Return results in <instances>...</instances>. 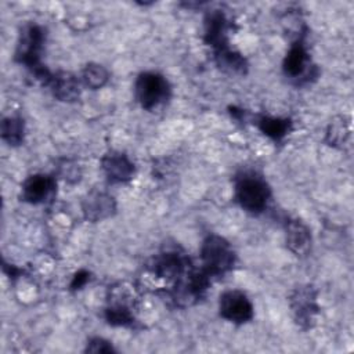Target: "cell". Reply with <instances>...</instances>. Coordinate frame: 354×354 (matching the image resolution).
I'll use <instances>...</instances> for the list:
<instances>
[{
	"instance_id": "6da1fadb",
	"label": "cell",
	"mask_w": 354,
	"mask_h": 354,
	"mask_svg": "<svg viewBox=\"0 0 354 354\" xmlns=\"http://www.w3.org/2000/svg\"><path fill=\"white\" fill-rule=\"evenodd\" d=\"M46 41V32L43 26L29 24L22 28L15 50V59L25 65L44 86H48L53 73L41 64V53Z\"/></svg>"
},
{
	"instance_id": "7a4b0ae2",
	"label": "cell",
	"mask_w": 354,
	"mask_h": 354,
	"mask_svg": "<svg viewBox=\"0 0 354 354\" xmlns=\"http://www.w3.org/2000/svg\"><path fill=\"white\" fill-rule=\"evenodd\" d=\"M271 188L267 181L254 171H243L235 180V199L239 206L250 213L260 214L267 209Z\"/></svg>"
},
{
	"instance_id": "3957f363",
	"label": "cell",
	"mask_w": 354,
	"mask_h": 354,
	"mask_svg": "<svg viewBox=\"0 0 354 354\" xmlns=\"http://www.w3.org/2000/svg\"><path fill=\"white\" fill-rule=\"evenodd\" d=\"M201 260L203 271L212 277H223L235 264V252L230 242L216 234L207 235L201 245Z\"/></svg>"
},
{
	"instance_id": "277c9868",
	"label": "cell",
	"mask_w": 354,
	"mask_h": 354,
	"mask_svg": "<svg viewBox=\"0 0 354 354\" xmlns=\"http://www.w3.org/2000/svg\"><path fill=\"white\" fill-rule=\"evenodd\" d=\"M134 94L142 109L152 111L169 98L170 84L158 72H142L136 79Z\"/></svg>"
},
{
	"instance_id": "5b68a950",
	"label": "cell",
	"mask_w": 354,
	"mask_h": 354,
	"mask_svg": "<svg viewBox=\"0 0 354 354\" xmlns=\"http://www.w3.org/2000/svg\"><path fill=\"white\" fill-rule=\"evenodd\" d=\"M191 266L189 259L184 253L171 249L155 256L151 263V271L156 278L176 283L192 268Z\"/></svg>"
},
{
	"instance_id": "8992f818",
	"label": "cell",
	"mask_w": 354,
	"mask_h": 354,
	"mask_svg": "<svg viewBox=\"0 0 354 354\" xmlns=\"http://www.w3.org/2000/svg\"><path fill=\"white\" fill-rule=\"evenodd\" d=\"M218 313L221 318L230 322L246 324L253 318L254 308L246 293L238 289H231L220 295Z\"/></svg>"
},
{
	"instance_id": "52a82bcc",
	"label": "cell",
	"mask_w": 354,
	"mask_h": 354,
	"mask_svg": "<svg viewBox=\"0 0 354 354\" xmlns=\"http://www.w3.org/2000/svg\"><path fill=\"white\" fill-rule=\"evenodd\" d=\"M289 304L296 324L303 329L311 328L319 311L315 289L311 285L296 288L289 297Z\"/></svg>"
},
{
	"instance_id": "ba28073f",
	"label": "cell",
	"mask_w": 354,
	"mask_h": 354,
	"mask_svg": "<svg viewBox=\"0 0 354 354\" xmlns=\"http://www.w3.org/2000/svg\"><path fill=\"white\" fill-rule=\"evenodd\" d=\"M311 59L307 51V47L303 41V39H297L290 44V48L288 50L283 62H282V69L283 73L293 79H307L311 76Z\"/></svg>"
},
{
	"instance_id": "9c48e42d",
	"label": "cell",
	"mask_w": 354,
	"mask_h": 354,
	"mask_svg": "<svg viewBox=\"0 0 354 354\" xmlns=\"http://www.w3.org/2000/svg\"><path fill=\"white\" fill-rule=\"evenodd\" d=\"M101 169L111 184L127 183L136 173L134 163L120 151H109L101 158Z\"/></svg>"
},
{
	"instance_id": "30bf717a",
	"label": "cell",
	"mask_w": 354,
	"mask_h": 354,
	"mask_svg": "<svg viewBox=\"0 0 354 354\" xmlns=\"http://www.w3.org/2000/svg\"><path fill=\"white\" fill-rule=\"evenodd\" d=\"M55 180L48 174L29 176L21 187L22 201L30 205H40L50 199L55 191Z\"/></svg>"
},
{
	"instance_id": "8fae6325",
	"label": "cell",
	"mask_w": 354,
	"mask_h": 354,
	"mask_svg": "<svg viewBox=\"0 0 354 354\" xmlns=\"http://www.w3.org/2000/svg\"><path fill=\"white\" fill-rule=\"evenodd\" d=\"M82 210L88 221H102L116 213V202L106 192L91 191L84 196Z\"/></svg>"
},
{
	"instance_id": "7c38bea8",
	"label": "cell",
	"mask_w": 354,
	"mask_h": 354,
	"mask_svg": "<svg viewBox=\"0 0 354 354\" xmlns=\"http://www.w3.org/2000/svg\"><path fill=\"white\" fill-rule=\"evenodd\" d=\"M228 21L220 10H213L205 17V43L214 51L228 46Z\"/></svg>"
},
{
	"instance_id": "4fadbf2b",
	"label": "cell",
	"mask_w": 354,
	"mask_h": 354,
	"mask_svg": "<svg viewBox=\"0 0 354 354\" xmlns=\"http://www.w3.org/2000/svg\"><path fill=\"white\" fill-rule=\"evenodd\" d=\"M286 246L296 256H304L311 248V231L300 220L292 218L285 225Z\"/></svg>"
},
{
	"instance_id": "5bb4252c",
	"label": "cell",
	"mask_w": 354,
	"mask_h": 354,
	"mask_svg": "<svg viewBox=\"0 0 354 354\" xmlns=\"http://www.w3.org/2000/svg\"><path fill=\"white\" fill-rule=\"evenodd\" d=\"M48 86L58 101L73 102L80 97V80L72 72L59 71L53 73Z\"/></svg>"
},
{
	"instance_id": "9a60e30c",
	"label": "cell",
	"mask_w": 354,
	"mask_h": 354,
	"mask_svg": "<svg viewBox=\"0 0 354 354\" xmlns=\"http://www.w3.org/2000/svg\"><path fill=\"white\" fill-rule=\"evenodd\" d=\"M259 130L274 141H281L292 130V120L288 118L260 116L257 120Z\"/></svg>"
},
{
	"instance_id": "2e32d148",
	"label": "cell",
	"mask_w": 354,
	"mask_h": 354,
	"mask_svg": "<svg viewBox=\"0 0 354 354\" xmlns=\"http://www.w3.org/2000/svg\"><path fill=\"white\" fill-rule=\"evenodd\" d=\"M214 59L216 64L228 72L234 73H245L248 69V62L239 53L230 48V46H225L223 48H218L214 51Z\"/></svg>"
},
{
	"instance_id": "e0dca14e",
	"label": "cell",
	"mask_w": 354,
	"mask_h": 354,
	"mask_svg": "<svg viewBox=\"0 0 354 354\" xmlns=\"http://www.w3.org/2000/svg\"><path fill=\"white\" fill-rule=\"evenodd\" d=\"M105 319L112 326H130L134 322L131 308L124 300H112L105 308Z\"/></svg>"
},
{
	"instance_id": "ac0fdd59",
	"label": "cell",
	"mask_w": 354,
	"mask_h": 354,
	"mask_svg": "<svg viewBox=\"0 0 354 354\" xmlns=\"http://www.w3.org/2000/svg\"><path fill=\"white\" fill-rule=\"evenodd\" d=\"M1 138L8 142L10 145L15 147L22 144L25 136V123L18 116H8L4 118L0 127Z\"/></svg>"
},
{
	"instance_id": "d6986e66",
	"label": "cell",
	"mask_w": 354,
	"mask_h": 354,
	"mask_svg": "<svg viewBox=\"0 0 354 354\" xmlns=\"http://www.w3.org/2000/svg\"><path fill=\"white\" fill-rule=\"evenodd\" d=\"M109 80V72L101 64L90 62L82 72V82L90 90H98L104 87Z\"/></svg>"
},
{
	"instance_id": "ffe728a7",
	"label": "cell",
	"mask_w": 354,
	"mask_h": 354,
	"mask_svg": "<svg viewBox=\"0 0 354 354\" xmlns=\"http://www.w3.org/2000/svg\"><path fill=\"white\" fill-rule=\"evenodd\" d=\"M348 134H350V130L346 127V123L343 120L332 122L328 127L326 140L330 145L343 144L346 141V138L348 137Z\"/></svg>"
},
{
	"instance_id": "44dd1931",
	"label": "cell",
	"mask_w": 354,
	"mask_h": 354,
	"mask_svg": "<svg viewBox=\"0 0 354 354\" xmlns=\"http://www.w3.org/2000/svg\"><path fill=\"white\" fill-rule=\"evenodd\" d=\"M84 351L87 353H115L116 350L113 348V346L111 344V342H108L104 337H91L87 342V346L84 348Z\"/></svg>"
},
{
	"instance_id": "7402d4cb",
	"label": "cell",
	"mask_w": 354,
	"mask_h": 354,
	"mask_svg": "<svg viewBox=\"0 0 354 354\" xmlns=\"http://www.w3.org/2000/svg\"><path fill=\"white\" fill-rule=\"evenodd\" d=\"M88 279H90V272L86 271V270H79V271L73 275L69 288H71L72 290H79V289H82V288L88 282Z\"/></svg>"
}]
</instances>
